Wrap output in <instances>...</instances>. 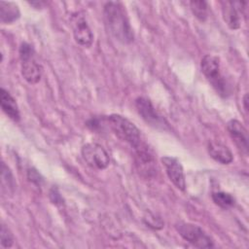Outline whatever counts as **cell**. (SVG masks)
I'll return each instance as SVG.
<instances>
[{"instance_id": "cell-1", "label": "cell", "mask_w": 249, "mask_h": 249, "mask_svg": "<svg viewBox=\"0 0 249 249\" xmlns=\"http://www.w3.org/2000/svg\"><path fill=\"white\" fill-rule=\"evenodd\" d=\"M103 18L108 31L116 40L123 44H129L134 40L133 29L121 2H107L103 7Z\"/></svg>"}, {"instance_id": "cell-2", "label": "cell", "mask_w": 249, "mask_h": 249, "mask_svg": "<svg viewBox=\"0 0 249 249\" xmlns=\"http://www.w3.org/2000/svg\"><path fill=\"white\" fill-rule=\"evenodd\" d=\"M108 123L117 137L129 144L133 149L142 143L140 130L125 117L119 114H112L108 117Z\"/></svg>"}, {"instance_id": "cell-3", "label": "cell", "mask_w": 249, "mask_h": 249, "mask_svg": "<svg viewBox=\"0 0 249 249\" xmlns=\"http://www.w3.org/2000/svg\"><path fill=\"white\" fill-rule=\"evenodd\" d=\"M20 69L23 79L31 85L40 82L43 74V67L35 57V51L33 47L23 42L19 47Z\"/></svg>"}, {"instance_id": "cell-4", "label": "cell", "mask_w": 249, "mask_h": 249, "mask_svg": "<svg viewBox=\"0 0 249 249\" xmlns=\"http://www.w3.org/2000/svg\"><path fill=\"white\" fill-rule=\"evenodd\" d=\"M200 69L214 89L220 95L227 96L229 93V87L221 73L220 58L212 54H205L201 58Z\"/></svg>"}, {"instance_id": "cell-5", "label": "cell", "mask_w": 249, "mask_h": 249, "mask_svg": "<svg viewBox=\"0 0 249 249\" xmlns=\"http://www.w3.org/2000/svg\"><path fill=\"white\" fill-rule=\"evenodd\" d=\"M175 229L178 233L189 243L197 248H212L214 242L212 238L198 226L186 223L178 222L175 224Z\"/></svg>"}, {"instance_id": "cell-6", "label": "cell", "mask_w": 249, "mask_h": 249, "mask_svg": "<svg viewBox=\"0 0 249 249\" xmlns=\"http://www.w3.org/2000/svg\"><path fill=\"white\" fill-rule=\"evenodd\" d=\"M84 160L92 168L105 169L110 163V158L107 151L97 143H87L81 150Z\"/></svg>"}, {"instance_id": "cell-7", "label": "cell", "mask_w": 249, "mask_h": 249, "mask_svg": "<svg viewBox=\"0 0 249 249\" xmlns=\"http://www.w3.org/2000/svg\"><path fill=\"white\" fill-rule=\"evenodd\" d=\"M134 152L135 165L138 172L143 177H152L156 171V160L148 146L142 142L137 148L134 149Z\"/></svg>"}, {"instance_id": "cell-8", "label": "cell", "mask_w": 249, "mask_h": 249, "mask_svg": "<svg viewBox=\"0 0 249 249\" xmlns=\"http://www.w3.org/2000/svg\"><path fill=\"white\" fill-rule=\"evenodd\" d=\"M71 23L76 43L84 48H89L93 42V34L85 17L78 13L72 17Z\"/></svg>"}, {"instance_id": "cell-9", "label": "cell", "mask_w": 249, "mask_h": 249, "mask_svg": "<svg viewBox=\"0 0 249 249\" xmlns=\"http://www.w3.org/2000/svg\"><path fill=\"white\" fill-rule=\"evenodd\" d=\"M162 165L164 166L165 172L171 183L180 191H185L186 180L184 169L181 162L173 157H162L160 159Z\"/></svg>"}, {"instance_id": "cell-10", "label": "cell", "mask_w": 249, "mask_h": 249, "mask_svg": "<svg viewBox=\"0 0 249 249\" xmlns=\"http://www.w3.org/2000/svg\"><path fill=\"white\" fill-rule=\"evenodd\" d=\"M223 18L231 29H238L241 23V15L247 5L242 1H226L222 2Z\"/></svg>"}, {"instance_id": "cell-11", "label": "cell", "mask_w": 249, "mask_h": 249, "mask_svg": "<svg viewBox=\"0 0 249 249\" xmlns=\"http://www.w3.org/2000/svg\"><path fill=\"white\" fill-rule=\"evenodd\" d=\"M135 107L138 112V114L141 116V118L150 125L155 127H160L163 126L164 120L161 118V116L159 115V113L156 111L154 105L150 101V99L139 96L135 99Z\"/></svg>"}, {"instance_id": "cell-12", "label": "cell", "mask_w": 249, "mask_h": 249, "mask_svg": "<svg viewBox=\"0 0 249 249\" xmlns=\"http://www.w3.org/2000/svg\"><path fill=\"white\" fill-rule=\"evenodd\" d=\"M227 130L236 145V147L243 153L245 156L248 155L249 145H248V132L244 125L235 119L230 120L227 124Z\"/></svg>"}, {"instance_id": "cell-13", "label": "cell", "mask_w": 249, "mask_h": 249, "mask_svg": "<svg viewBox=\"0 0 249 249\" xmlns=\"http://www.w3.org/2000/svg\"><path fill=\"white\" fill-rule=\"evenodd\" d=\"M208 154L210 157L216 160L217 162H220L222 164H229L232 161L233 156L231 151L227 147L226 145L216 142V141H210L207 146Z\"/></svg>"}, {"instance_id": "cell-14", "label": "cell", "mask_w": 249, "mask_h": 249, "mask_svg": "<svg viewBox=\"0 0 249 249\" xmlns=\"http://www.w3.org/2000/svg\"><path fill=\"white\" fill-rule=\"evenodd\" d=\"M0 103L2 111L13 121L18 122L20 120V113L16 99L4 88L1 89Z\"/></svg>"}, {"instance_id": "cell-15", "label": "cell", "mask_w": 249, "mask_h": 249, "mask_svg": "<svg viewBox=\"0 0 249 249\" xmlns=\"http://www.w3.org/2000/svg\"><path fill=\"white\" fill-rule=\"evenodd\" d=\"M20 17L18 6L14 2L0 1V21L3 24H10Z\"/></svg>"}, {"instance_id": "cell-16", "label": "cell", "mask_w": 249, "mask_h": 249, "mask_svg": "<svg viewBox=\"0 0 249 249\" xmlns=\"http://www.w3.org/2000/svg\"><path fill=\"white\" fill-rule=\"evenodd\" d=\"M190 8L194 16L200 21H205L208 18L209 6L204 0H193L190 2Z\"/></svg>"}, {"instance_id": "cell-17", "label": "cell", "mask_w": 249, "mask_h": 249, "mask_svg": "<svg viewBox=\"0 0 249 249\" xmlns=\"http://www.w3.org/2000/svg\"><path fill=\"white\" fill-rule=\"evenodd\" d=\"M211 197L216 205L224 209L232 207L235 204L234 197L231 194L226 192H214L212 193Z\"/></svg>"}, {"instance_id": "cell-18", "label": "cell", "mask_w": 249, "mask_h": 249, "mask_svg": "<svg viewBox=\"0 0 249 249\" xmlns=\"http://www.w3.org/2000/svg\"><path fill=\"white\" fill-rule=\"evenodd\" d=\"M1 179H2V189L7 188L8 191H14L15 189V180L10 168L2 162L1 166Z\"/></svg>"}, {"instance_id": "cell-19", "label": "cell", "mask_w": 249, "mask_h": 249, "mask_svg": "<svg viewBox=\"0 0 249 249\" xmlns=\"http://www.w3.org/2000/svg\"><path fill=\"white\" fill-rule=\"evenodd\" d=\"M0 237H1V246L4 248H10L14 244V235L11 231L5 226H1L0 231Z\"/></svg>"}, {"instance_id": "cell-20", "label": "cell", "mask_w": 249, "mask_h": 249, "mask_svg": "<svg viewBox=\"0 0 249 249\" xmlns=\"http://www.w3.org/2000/svg\"><path fill=\"white\" fill-rule=\"evenodd\" d=\"M27 178L30 182H32L36 185H39V186L43 182V177L40 175V173L35 168H29L27 170Z\"/></svg>"}, {"instance_id": "cell-21", "label": "cell", "mask_w": 249, "mask_h": 249, "mask_svg": "<svg viewBox=\"0 0 249 249\" xmlns=\"http://www.w3.org/2000/svg\"><path fill=\"white\" fill-rule=\"evenodd\" d=\"M50 197L51 200L53 201V203H62V198L60 196V195L58 194V192L55 189H52L50 192Z\"/></svg>"}, {"instance_id": "cell-22", "label": "cell", "mask_w": 249, "mask_h": 249, "mask_svg": "<svg viewBox=\"0 0 249 249\" xmlns=\"http://www.w3.org/2000/svg\"><path fill=\"white\" fill-rule=\"evenodd\" d=\"M28 4L32 7H34L35 9H41L45 6L46 3L43 1H31V2H28Z\"/></svg>"}, {"instance_id": "cell-23", "label": "cell", "mask_w": 249, "mask_h": 249, "mask_svg": "<svg viewBox=\"0 0 249 249\" xmlns=\"http://www.w3.org/2000/svg\"><path fill=\"white\" fill-rule=\"evenodd\" d=\"M248 93H245L244 96H243V99H242V103H243V108L245 110L246 113H248V110H249V106H248Z\"/></svg>"}]
</instances>
